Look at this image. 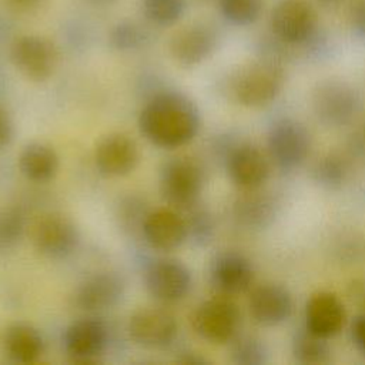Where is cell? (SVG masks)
Instances as JSON below:
<instances>
[{
  "label": "cell",
  "mask_w": 365,
  "mask_h": 365,
  "mask_svg": "<svg viewBox=\"0 0 365 365\" xmlns=\"http://www.w3.org/2000/svg\"><path fill=\"white\" fill-rule=\"evenodd\" d=\"M201 125L197 106L178 91L155 94L141 108L138 128L160 148H178L195 138Z\"/></svg>",
  "instance_id": "cell-1"
},
{
  "label": "cell",
  "mask_w": 365,
  "mask_h": 365,
  "mask_svg": "<svg viewBox=\"0 0 365 365\" xmlns=\"http://www.w3.org/2000/svg\"><path fill=\"white\" fill-rule=\"evenodd\" d=\"M284 81L281 64L265 57L238 67L228 80V94L240 106L262 107L278 97Z\"/></svg>",
  "instance_id": "cell-2"
},
{
  "label": "cell",
  "mask_w": 365,
  "mask_h": 365,
  "mask_svg": "<svg viewBox=\"0 0 365 365\" xmlns=\"http://www.w3.org/2000/svg\"><path fill=\"white\" fill-rule=\"evenodd\" d=\"M204 180V170L194 158H170L160 173L161 197L173 208L190 210L198 202Z\"/></svg>",
  "instance_id": "cell-3"
},
{
  "label": "cell",
  "mask_w": 365,
  "mask_h": 365,
  "mask_svg": "<svg viewBox=\"0 0 365 365\" xmlns=\"http://www.w3.org/2000/svg\"><path fill=\"white\" fill-rule=\"evenodd\" d=\"M240 324L241 312L225 295L202 301L191 315L194 332L214 345L231 342L240 329Z\"/></svg>",
  "instance_id": "cell-4"
},
{
  "label": "cell",
  "mask_w": 365,
  "mask_h": 365,
  "mask_svg": "<svg viewBox=\"0 0 365 365\" xmlns=\"http://www.w3.org/2000/svg\"><path fill=\"white\" fill-rule=\"evenodd\" d=\"M274 37L287 46H304L315 40L318 19L307 0H281L269 17Z\"/></svg>",
  "instance_id": "cell-5"
},
{
  "label": "cell",
  "mask_w": 365,
  "mask_h": 365,
  "mask_svg": "<svg viewBox=\"0 0 365 365\" xmlns=\"http://www.w3.org/2000/svg\"><path fill=\"white\" fill-rule=\"evenodd\" d=\"M359 91L346 81L327 80L314 91L312 106L317 118L328 127L349 124L361 110Z\"/></svg>",
  "instance_id": "cell-6"
},
{
  "label": "cell",
  "mask_w": 365,
  "mask_h": 365,
  "mask_svg": "<svg viewBox=\"0 0 365 365\" xmlns=\"http://www.w3.org/2000/svg\"><path fill=\"white\" fill-rule=\"evenodd\" d=\"M267 145L274 164L282 171H292L309 155L311 134L299 121L284 117L269 127Z\"/></svg>",
  "instance_id": "cell-7"
},
{
  "label": "cell",
  "mask_w": 365,
  "mask_h": 365,
  "mask_svg": "<svg viewBox=\"0 0 365 365\" xmlns=\"http://www.w3.org/2000/svg\"><path fill=\"white\" fill-rule=\"evenodd\" d=\"M10 60L26 78L43 83L54 74L58 51L50 38L38 34H24L11 43Z\"/></svg>",
  "instance_id": "cell-8"
},
{
  "label": "cell",
  "mask_w": 365,
  "mask_h": 365,
  "mask_svg": "<svg viewBox=\"0 0 365 365\" xmlns=\"http://www.w3.org/2000/svg\"><path fill=\"white\" fill-rule=\"evenodd\" d=\"M31 242L36 251L53 259L71 255L80 242V231L73 220L60 212H47L31 227Z\"/></svg>",
  "instance_id": "cell-9"
},
{
  "label": "cell",
  "mask_w": 365,
  "mask_h": 365,
  "mask_svg": "<svg viewBox=\"0 0 365 365\" xmlns=\"http://www.w3.org/2000/svg\"><path fill=\"white\" fill-rule=\"evenodd\" d=\"M130 339L145 349H163L170 346L178 332L175 317L158 307L135 311L127 325Z\"/></svg>",
  "instance_id": "cell-10"
},
{
  "label": "cell",
  "mask_w": 365,
  "mask_h": 365,
  "mask_svg": "<svg viewBox=\"0 0 365 365\" xmlns=\"http://www.w3.org/2000/svg\"><path fill=\"white\" fill-rule=\"evenodd\" d=\"M144 284L151 298L170 305L185 298L191 289L192 277L184 262L163 258L150 264L144 274Z\"/></svg>",
  "instance_id": "cell-11"
},
{
  "label": "cell",
  "mask_w": 365,
  "mask_h": 365,
  "mask_svg": "<svg viewBox=\"0 0 365 365\" xmlns=\"http://www.w3.org/2000/svg\"><path fill=\"white\" fill-rule=\"evenodd\" d=\"M141 234L151 248L170 252L180 248L188 240V224L173 207L155 208L144 217Z\"/></svg>",
  "instance_id": "cell-12"
},
{
  "label": "cell",
  "mask_w": 365,
  "mask_h": 365,
  "mask_svg": "<svg viewBox=\"0 0 365 365\" xmlns=\"http://www.w3.org/2000/svg\"><path fill=\"white\" fill-rule=\"evenodd\" d=\"M218 34L214 27L195 23L173 34L168 50L173 60L182 67H194L205 61L217 48Z\"/></svg>",
  "instance_id": "cell-13"
},
{
  "label": "cell",
  "mask_w": 365,
  "mask_h": 365,
  "mask_svg": "<svg viewBox=\"0 0 365 365\" xmlns=\"http://www.w3.org/2000/svg\"><path fill=\"white\" fill-rule=\"evenodd\" d=\"M108 344L106 324L94 317L73 321L63 335L67 355L76 362H90L100 356Z\"/></svg>",
  "instance_id": "cell-14"
},
{
  "label": "cell",
  "mask_w": 365,
  "mask_h": 365,
  "mask_svg": "<svg viewBox=\"0 0 365 365\" xmlns=\"http://www.w3.org/2000/svg\"><path fill=\"white\" fill-rule=\"evenodd\" d=\"M140 161L137 143L123 133H111L96 145L94 163L106 177H124L135 170Z\"/></svg>",
  "instance_id": "cell-15"
},
{
  "label": "cell",
  "mask_w": 365,
  "mask_h": 365,
  "mask_svg": "<svg viewBox=\"0 0 365 365\" xmlns=\"http://www.w3.org/2000/svg\"><path fill=\"white\" fill-rule=\"evenodd\" d=\"M125 284L120 274L101 271L86 278L74 292V304L86 312H98L115 307L124 297Z\"/></svg>",
  "instance_id": "cell-16"
},
{
  "label": "cell",
  "mask_w": 365,
  "mask_h": 365,
  "mask_svg": "<svg viewBox=\"0 0 365 365\" xmlns=\"http://www.w3.org/2000/svg\"><path fill=\"white\" fill-rule=\"evenodd\" d=\"M227 174L241 190H258L269 175V164L259 148L252 144L232 145L225 157Z\"/></svg>",
  "instance_id": "cell-17"
},
{
  "label": "cell",
  "mask_w": 365,
  "mask_h": 365,
  "mask_svg": "<svg viewBox=\"0 0 365 365\" xmlns=\"http://www.w3.org/2000/svg\"><path fill=\"white\" fill-rule=\"evenodd\" d=\"M346 321V309L339 297L329 291L311 295L305 307V328L321 338L338 335Z\"/></svg>",
  "instance_id": "cell-18"
},
{
  "label": "cell",
  "mask_w": 365,
  "mask_h": 365,
  "mask_svg": "<svg viewBox=\"0 0 365 365\" xmlns=\"http://www.w3.org/2000/svg\"><path fill=\"white\" fill-rule=\"evenodd\" d=\"M211 284L225 297L245 292L254 279V268L247 257L235 251L218 254L211 264Z\"/></svg>",
  "instance_id": "cell-19"
},
{
  "label": "cell",
  "mask_w": 365,
  "mask_h": 365,
  "mask_svg": "<svg viewBox=\"0 0 365 365\" xmlns=\"http://www.w3.org/2000/svg\"><path fill=\"white\" fill-rule=\"evenodd\" d=\"M248 308L255 322L265 327H275L291 317L292 297L282 285L264 284L251 292Z\"/></svg>",
  "instance_id": "cell-20"
},
{
  "label": "cell",
  "mask_w": 365,
  "mask_h": 365,
  "mask_svg": "<svg viewBox=\"0 0 365 365\" xmlns=\"http://www.w3.org/2000/svg\"><path fill=\"white\" fill-rule=\"evenodd\" d=\"M6 355L19 364H33L44 352V339L40 331L27 322L11 324L3 335Z\"/></svg>",
  "instance_id": "cell-21"
},
{
  "label": "cell",
  "mask_w": 365,
  "mask_h": 365,
  "mask_svg": "<svg viewBox=\"0 0 365 365\" xmlns=\"http://www.w3.org/2000/svg\"><path fill=\"white\" fill-rule=\"evenodd\" d=\"M58 168V154L44 143H30L19 155V170L31 182L44 184L51 181L57 175Z\"/></svg>",
  "instance_id": "cell-22"
},
{
  "label": "cell",
  "mask_w": 365,
  "mask_h": 365,
  "mask_svg": "<svg viewBox=\"0 0 365 365\" xmlns=\"http://www.w3.org/2000/svg\"><path fill=\"white\" fill-rule=\"evenodd\" d=\"M255 190H245L234 204L235 218L245 227H264L275 215V204L271 198L262 194H255Z\"/></svg>",
  "instance_id": "cell-23"
},
{
  "label": "cell",
  "mask_w": 365,
  "mask_h": 365,
  "mask_svg": "<svg viewBox=\"0 0 365 365\" xmlns=\"http://www.w3.org/2000/svg\"><path fill=\"white\" fill-rule=\"evenodd\" d=\"M321 338L307 328L299 329L292 339V355L299 364H325L331 358V349Z\"/></svg>",
  "instance_id": "cell-24"
},
{
  "label": "cell",
  "mask_w": 365,
  "mask_h": 365,
  "mask_svg": "<svg viewBox=\"0 0 365 365\" xmlns=\"http://www.w3.org/2000/svg\"><path fill=\"white\" fill-rule=\"evenodd\" d=\"M185 0H141L144 17L157 27H171L185 13Z\"/></svg>",
  "instance_id": "cell-25"
},
{
  "label": "cell",
  "mask_w": 365,
  "mask_h": 365,
  "mask_svg": "<svg viewBox=\"0 0 365 365\" xmlns=\"http://www.w3.org/2000/svg\"><path fill=\"white\" fill-rule=\"evenodd\" d=\"M262 0H218L221 16L232 26L245 27L258 20L262 11Z\"/></svg>",
  "instance_id": "cell-26"
},
{
  "label": "cell",
  "mask_w": 365,
  "mask_h": 365,
  "mask_svg": "<svg viewBox=\"0 0 365 365\" xmlns=\"http://www.w3.org/2000/svg\"><path fill=\"white\" fill-rule=\"evenodd\" d=\"M148 38L147 31L134 21H118L114 24L108 34V41L113 48L118 51H133L145 44Z\"/></svg>",
  "instance_id": "cell-27"
},
{
  "label": "cell",
  "mask_w": 365,
  "mask_h": 365,
  "mask_svg": "<svg viewBox=\"0 0 365 365\" xmlns=\"http://www.w3.org/2000/svg\"><path fill=\"white\" fill-rule=\"evenodd\" d=\"M265 344L255 336H242L237 339L231 349L232 362L238 365H262L268 361Z\"/></svg>",
  "instance_id": "cell-28"
},
{
  "label": "cell",
  "mask_w": 365,
  "mask_h": 365,
  "mask_svg": "<svg viewBox=\"0 0 365 365\" xmlns=\"http://www.w3.org/2000/svg\"><path fill=\"white\" fill-rule=\"evenodd\" d=\"M24 215L17 208L0 210V248H7L20 241L24 234Z\"/></svg>",
  "instance_id": "cell-29"
},
{
  "label": "cell",
  "mask_w": 365,
  "mask_h": 365,
  "mask_svg": "<svg viewBox=\"0 0 365 365\" xmlns=\"http://www.w3.org/2000/svg\"><path fill=\"white\" fill-rule=\"evenodd\" d=\"M346 177V167L341 158L335 155H327L319 160L314 167V178L324 187H339Z\"/></svg>",
  "instance_id": "cell-30"
},
{
  "label": "cell",
  "mask_w": 365,
  "mask_h": 365,
  "mask_svg": "<svg viewBox=\"0 0 365 365\" xmlns=\"http://www.w3.org/2000/svg\"><path fill=\"white\" fill-rule=\"evenodd\" d=\"M188 238L191 237L197 244H207L214 234V224L211 215L204 210H197L187 220Z\"/></svg>",
  "instance_id": "cell-31"
},
{
  "label": "cell",
  "mask_w": 365,
  "mask_h": 365,
  "mask_svg": "<svg viewBox=\"0 0 365 365\" xmlns=\"http://www.w3.org/2000/svg\"><path fill=\"white\" fill-rule=\"evenodd\" d=\"M348 21L352 31L365 38V0H352L348 9Z\"/></svg>",
  "instance_id": "cell-32"
},
{
  "label": "cell",
  "mask_w": 365,
  "mask_h": 365,
  "mask_svg": "<svg viewBox=\"0 0 365 365\" xmlns=\"http://www.w3.org/2000/svg\"><path fill=\"white\" fill-rule=\"evenodd\" d=\"M47 0H0V3L13 14L27 16L37 13Z\"/></svg>",
  "instance_id": "cell-33"
},
{
  "label": "cell",
  "mask_w": 365,
  "mask_h": 365,
  "mask_svg": "<svg viewBox=\"0 0 365 365\" xmlns=\"http://www.w3.org/2000/svg\"><path fill=\"white\" fill-rule=\"evenodd\" d=\"M14 135V125L4 108L0 107V150L6 148Z\"/></svg>",
  "instance_id": "cell-34"
},
{
  "label": "cell",
  "mask_w": 365,
  "mask_h": 365,
  "mask_svg": "<svg viewBox=\"0 0 365 365\" xmlns=\"http://www.w3.org/2000/svg\"><path fill=\"white\" fill-rule=\"evenodd\" d=\"M351 336H352V342L355 344V346L365 354V312L358 315L354 321H352V327H351Z\"/></svg>",
  "instance_id": "cell-35"
},
{
  "label": "cell",
  "mask_w": 365,
  "mask_h": 365,
  "mask_svg": "<svg viewBox=\"0 0 365 365\" xmlns=\"http://www.w3.org/2000/svg\"><path fill=\"white\" fill-rule=\"evenodd\" d=\"M349 297L352 302L365 309V281H354L349 287Z\"/></svg>",
  "instance_id": "cell-36"
},
{
  "label": "cell",
  "mask_w": 365,
  "mask_h": 365,
  "mask_svg": "<svg viewBox=\"0 0 365 365\" xmlns=\"http://www.w3.org/2000/svg\"><path fill=\"white\" fill-rule=\"evenodd\" d=\"M181 362L184 364H205L207 359L205 358H201L198 354L195 352H185L184 354V358L180 359Z\"/></svg>",
  "instance_id": "cell-37"
},
{
  "label": "cell",
  "mask_w": 365,
  "mask_h": 365,
  "mask_svg": "<svg viewBox=\"0 0 365 365\" xmlns=\"http://www.w3.org/2000/svg\"><path fill=\"white\" fill-rule=\"evenodd\" d=\"M86 1H88L91 4H96V6H107V4H113L118 0H86Z\"/></svg>",
  "instance_id": "cell-38"
},
{
  "label": "cell",
  "mask_w": 365,
  "mask_h": 365,
  "mask_svg": "<svg viewBox=\"0 0 365 365\" xmlns=\"http://www.w3.org/2000/svg\"><path fill=\"white\" fill-rule=\"evenodd\" d=\"M342 0H318V3H321L325 7H331V6H336L339 4Z\"/></svg>",
  "instance_id": "cell-39"
}]
</instances>
